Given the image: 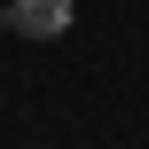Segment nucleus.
<instances>
[{
	"label": "nucleus",
	"mask_w": 149,
	"mask_h": 149,
	"mask_svg": "<svg viewBox=\"0 0 149 149\" xmlns=\"http://www.w3.org/2000/svg\"><path fill=\"white\" fill-rule=\"evenodd\" d=\"M71 16H79V0H16V8H8V31H24V39H63Z\"/></svg>",
	"instance_id": "1"
}]
</instances>
